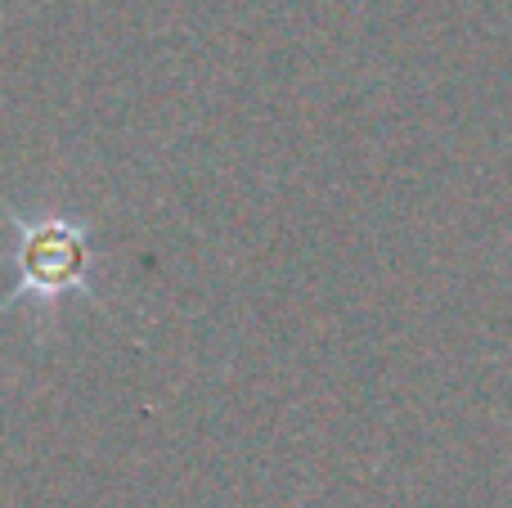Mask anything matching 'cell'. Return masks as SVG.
Masks as SVG:
<instances>
[{"label":"cell","mask_w":512,"mask_h":508,"mask_svg":"<svg viewBox=\"0 0 512 508\" xmlns=\"http://www.w3.org/2000/svg\"><path fill=\"white\" fill-rule=\"evenodd\" d=\"M86 225L68 216H18V293L14 302H59L86 288Z\"/></svg>","instance_id":"cell-1"}]
</instances>
